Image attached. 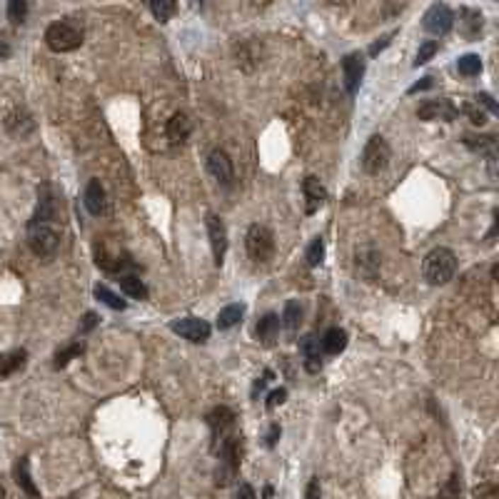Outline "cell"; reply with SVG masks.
I'll use <instances>...</instances> for the list:
<instances>
[{
	"label": "cell",
	"instance_id": "obj_1",
	"mask_svg": "<svg viewBox=\"0 0 499 499\" xmlns=\"http://www.w3.org/2000/svg\"><path fill=\"white\" fill-rule=\"evenodd\" d=\"M60 237L63 230L58 222H28V245L38 258H53L60 247Z\"/></svg>",
	"mask_w": 499,
	"mask_h": 499
},
{
	"label": "cell",
	"instance_id": "obj_2",
	"mask_svg": "<svg viewBox=\"0 0 499 499\" xmlns=\"http://www.w3.org/2000/svg\"><path fill=\"white\" fill-rule=\"evenodd\" d=\"M422 273L430 285H447L457 273V255L449 247H435L425 258Z\"/></svg>",
	"mask_w": 499,
	"mask_h": 499
},
{
	"label": "cell",
	"instance_id": "obj_3",
	"mask_svg": "<svg viewBox=\"0 0 499 499\" xmlns=\"http://www.w3.org/2000/svg\"><path fill=\"white\" fill-rule=\"evenodd\" d=\"M83 25L75 21H58L53 25H47L45 42L55 53H70L75 47L83 45Z\"/></svg>",
	"mask_w": 499,
	"mask_h": 499
},
{
	"label": "cell",
	"instance_id": "obj_4",
	"mask_svg": "<svg viewBox=\"0 0 499 499\" xmlns=\"http://www.w3.org/2000/svg\"><path fill=\"white\" fill-rule=\"evenodd\" d=\"M245 247H247V255H250V260L258 265H265L273 260L275 255V235L270 227L260 225V222H255V225L247 227V235H245Z\"/></svg>",
	"mask_w": 499,
	"mask_h": 499
},
{
	"label": "cell",
	"instance_id": "obj_5",
	"mask_svg": "<svg viewBox=\"0 0 499 499\" xmlns=\"http://www.w3.org/2000/svg\"><path fill=\"white\" fill-rule=\"evenodd\" d=\"M217 457H220V464L215 469V484L217 487H227L235 479L237 469H240V440L235 435L227 437L220 444V449H217Z\"/></svg>",
	"mask_w": 499,
	"mask_h": 499
},
{
	"label": "cell",
	"instance_id": "obj_6",
	"mask_svg": "<svg viewBox=\"0 0 499 499\" xmlns=\"http://www.w3.org/2000/svg\"><path fill=\"white\" fill-rule=\"evenodd\" d=\"M389 160H392L389 142L384 140L382 135H372V137H369L367 145H365V150H362V158H360L365 173H367V175H379L382 170H387Z\"/></svg>",
	"mask_w": 499,
	"mask_h": 499
},
{
	"label": "cell",
	"instance_id": "obj_7",
	"mask_svg": "<svg viewBox=\"0 0 499 499\" xmlns=\"http://www.w3.org/2000/svg\"><path fill=\"white\" fill-rule=\"evenodd\" d=\"M207 425H210V430H212V449H220V444L227 440V437H232L230 435V430H232V425H235V412L232 410H227V407H215V410H210L207 412Z\"/></svg>",
	"mask_w": 499,
	"mask_h": 499
},
{
	"label": "cell",
	"instance_id": "obj_8",
	"mask_svg": "<svg viewBox=\"0 0 499 499\" xmlns=\"http://www.w3.org/2000/svg\"><path fill=\"white\" fill-rule=\"evenodd\" d=\"M205 225H207V237H210L212 258H215V265L220 268L225 263V253H227V227L222 222V217L215 215V212H207Z\"/></svg>",
	"mask_w": 499,
	"mask_h": 499
},
{
	"label": "cell",
	"instance_id": "obj_9",
	"mask_svg": "<svg viewBox=\"0 0 499 499\" xmlns=\"http://www.w3.org/2000/svg\"><path fill=\"white\" fill-rule=\"evenodd\" d=\"M207 170H210V175L222 188H230V185L235 183V165H232V158L225 150H220V147H215V150L207 155Z\"/></svg>",
	"mask_w": 499,
	"mask_h": 499
},
{
	"label": "cell",
	"instance_id": "obj_10",
	"mask_svg": "<svg viewBox=\"0 0 499 499\" xmlns=\"http://www.w3.org/2000/svg\"><path fill=\"white\" fill-rule=\"evenodd\" d=\"M170 330L190 342H205L212 332L210 325L205 320H200V317H180V320H173L170 322Z\"/></svg>",
	"mask_w": 499,
	"mask_h": 499
},
{
	"label": "cell",
	"instance_id": "obj_11",
	"mask_svg": "<svg viewBox=\"0 0 499 499\" xmlns=\"http://www.w3.org/2000/svg\"><path fill=\"white\" fill-rule=\"evenodd\" d=\"M452 28H454V13L444 3H435L425 13V30H430L432 35H447Z\"/></svg>",
	"mask_w": 499,
	"mask_h": 499
},
{
	"label": "cell",
	"instance_id": "obj_12",
	"mask_svg": "<svg viewBox=\"0 0 499 499\" xmlns=\"http://www.w3.org/2000/svg\"><path fill=\"white\" fill-rule=\"evenodd\" d=\"M459 115L457 108L449 103V100H427V103H422L420 108H417V117L420 120H444V122H452L454 117Z\"/></svg>",
	"mask_w": 499,
	"mask_h": 499
},
{
	"label": "cell",
	"instance_id": "obj_13",
	"mask_svg": "<svg viewBox=\"0 0 499 499\" xmlns=\"http://www.w3.org/2000/svg\"><path fill=\"white\" fill-rule=\"evenodd\" d=\"M365 75V58L362 53H350L342 60V78H345V90L347 95H355L362 83Z\"/></svg>",
	"mask_w": 499,
	"mask_h": 499
},
{
	"label": "cell",
	"instance_id": "obj_14",
	"mask_svg": "<svg viewBox=\"0 0 499 499\" xmlns=\"http://www.w3.org/2000/svg\"><path fill=\"white\" fill-rule=\"evenodd\" d=\"M299 355H302V365L310 374H317L322 369V352H320V340L315 335H307L299 342Z\"/></svg>",
	"mask_w": 499,
	"mask_h": 499
},
{
	"label": "cell",
	"instance_id": "obj_15",
	"mask_svg": "<svg viewBox=\"0 0 499 499\" xmlns=\"http://www.w3.org/2000/svg\"><path fill=\"white\" fill-rule=\"evenodd\" d=\"M6 130L11 132V135H16V137H21V140H23V137H28L33 130H35V122H33L30 113L23 110V108H16L13 113H8Z\"/></svg>",
	"mask_w": 499,
	"mask_h": 499
},
{
	"label": "cell",
	"instance_id": "obj_16",
	"mask_svg": "<svg viewBox=\"0 0 499 499\" xmlns=\"http://www.w3.org/2000/svg\"><path fill=\"white\" fill-rule=\"evenodd\" d=\"M302 193H305V200H307V215H312V212H317L325 205L327 190H325V185L317 178H312V175L302 180Z\"/></svg>",
	"mask_w": 499,
	"mask_h": 499
},
{
	"label": "cell",
	"instance_id": "obj_17",
	"mask_svg": "<svg viewBox=\"0 0 499 499\" xmlns=\"http://www.w3.org/2000/svg\"><path fill=\"white\" fill-rule=\"evenodd\" d=\"M83 202H85V207H88L90 215L98 217V215H103V212H105L108 200H105V190H103L100 180H90L88 188H85Z\"/></svg>",
	"mask_w": 499,
	"mask_h": 499
},
{
	"label": "cell",
	"instance_id": "obj_18",
	"mask_svg": "<svg viewBox=\"0 0 499 499\" xmlns=\"http://www.w3.org/2000/svg\"><path fill=\"white\" fill-rule=\"evenodd\" d=\"M190 132H193V120H190L188 113H175V115L168 120V137H170V142H175V145L188 140Z\"/></svg>",
	"mask_w": 499,
	"mask_h": 499
},
{
	"label": "cell",
	"instance_id": "obj_19",
	"mask_svg": "<svg viewBox=\"0 0 499 499\" xmlns=\"http://www.w3.org/2000/svg\"><path fill=\"white\" fill-rule=\"evenodd\" d=\"M28 362L25 350H11V352H0V377H11L13 372L23 369Z\"/></svg>",
	"mask_w": 499,
	"mask_h": 499
},
{
	"label": "cell",
	"instance_id": "obj_20",
	"mask_svg": "<svg viewBox=\"0 0 499 499\" xmlns=\"http://www.w3.org/2000/svg\"><path fill=\"white\" fill-rule=\"evenodd\" d=\"M320 347L325 355H340L347 347V332L340 330V327H332V330H327L325 337L320 340Z\"/></svg>",
	"mask_w": 499,
	"mask_h": 499
},
{
	"label": "cell",
	"instance_id": "obj_21",
	"mask_svg": "<svg viewBox=\"0 0 499 499\" xmlns=\"http://www.w3.org/2000/svg\"><path fill=\"white\" fill-rule=\"evenodd\" d=\"M16 482L21 484V489L28 494V497H40V492H38L35 482H33L30 477V462H28V457H21L16 464Z\"/></svg>",
	"mask_w": 499,
	"mask_h": 499
},
{
	"label": "cell",
	"instance_id": "obj_22",
	"mask_svg": "<svg viewBox=\"0 0 499 499\" xmlns=\"http://www.w3.org/2000/svg\"><path fill=\"white\" fill-rule=\"evenodd\" d=\"M117 285H120V289L125 294H130L132 299H147V287L145 282H142L140 277H135V275H117Z\"/></svg>",
	"mask_w": 499,
	"mask_h": 499
},
{
	"label": "cell",
	"instance_id": "obj_23",
	"mask_svg": "<svg viewBox=\"0 0 499 499\" xmlns=\"http://www.w3.org/2000/svg\"><path fill=\"white\" fill-rule=\"evenodd\" d=\"M464 145L472 147V150H479L489 158V163H494L497 158V137L487 135V137H474V135H464Z\"/></svg>",
	"mask_w": 499,
	"mask_h": 499
},
{
	"label": "cell",
	"instance_id": "obj_24",
	"mask_svg": "<svg viewBox=\"0 0 499 499\" xmlns=\"http://www.w3.org/2000/svg\"><path fill=\"white\" fill-rule=\"evenodd\" d=\"M299 322H302V307H299L297 299H289L287 305H285V312H282V320H280V325L285 327V330L289 332V335H294L299 327Z\"/></svg>",
	"mask_w": 499,
	"mask_h": 499
},
{
	"label": "cell",
	"instance_id": "obj_25",
	"mask_svg": "<svg viewBox=\"0 0 499 499\" xmlns=\"http://www.w3.org/2000/svg\"><path fill=\"white\" fill-rule=\"evenodd\" d=\"M277 330H280V317L275 315V312H268V315L258 322V337L265 345H270V342L277 337Z\"/></svg>",
	"mask_w": 499,
	"mask_h": 499
},
{
	"label": "cell",
	"instance_id": "obj_26",
	"mask_svg": "<svg viewBox=\"0 0 499 499\" xmlns=\"http://www.w3.org/2000/svg\"><path fill=\"white\" fill-rule=\"evenodd\" d=\"M242 315H245V307L242 305H227L220 310V315H217V327L220 330H230V327L240 325Z\"/></svg>",
	"mask_w": 499,
	"mask_h": 499
},
{
	"label": "cell",
	"instance_id": "obj_27",
	"mask_svg": "<svg viewBox=\"0 0 499 499\" xmlns=\"http://www.w3.org/2000/svg\"><path fill=\"white\" fill-rule=\"evenodd\" d=\"M83 350H85V342H73V345H68V347H63V350H58V352H55V367H65V365L70 362V360L73 357H78V355H83Z\"/></svg>",
	"mask_w": 499,
	"mask_h": 499
},
{
	"label": "cell",
	"instance_id": "obj_28",
	"mask_svg": "<svg viewBox=\"0 0 499 499\" xmlns=\"http://www.w3.org/2000/svg\"><path fill=\"white\" fill-rule=\"evenodd\" d=\"M457 70L464 78H474V75L482 73V60H479V55H462L457 60Z\"/></svg>",
	"mask_w": 499,
	"mask_h": 499
},
{
	"label": "cell",
	"instance_id": "obj_29",
	"mask_svg": "<svg viewBox=\"0 0 499 499\" xmlns=\"http://www.w3.org/2000/svg\"><path fill=\"white\" fill-rule=\"evenodd\" d=\"M95 297L100 299V302H105L108 307H113V310H125V299H120L115 292H110V289L105 287V285H98L95 287Z\"/></svg>",
	"mask_w": 499,
	"mask_h": 499
},
{
	"label": "cell",
	"instance_id": "obj_30",
	"mask_svg": "<svg viewBox=\"0 0 499 499\" xmlns=\"http://www.w3.org/2000/svg\"><path fill=\"white\" fill-rule=\"evenodd\" d=\"M440 499H462V477L457 472L447 479L444 487L440 489Z\"/></svg>",
	"mask_w": 499,
	"mask_h": 499
},
{
	"label": "cell",
	"instance_id": "obj_31",
	"mask_svg": "<svg viewBox=\"0 0 499 499\" xmlns=\"http://www.w3.org/2000/svg\"><path fill=\"white\" fill-rule=\"evenodd\" d=\"M322 258H325V242H322V237H315V240L310 242V247H307V265L310 268H317V265L322 263Z\"/></svg>",
	"mask_w": 499,
	"mask_h": 499
},
{
	"label": "cell",
	"instance_id": "obj_32",
	"mask_svg": "<svg viewBox=\"0 0 499 499\" xmlns=\"http://www.w3.org/2000/svg\"><path fill=\"white\" fill-rule=\"evenodd\" d=\"M150 13H153V16L158 18L160 23H168L170 18H173V13H175V3H170V0H160V3H150Z\"/></svg>",
	"mask_w": 499,
	"mask_h": 499
},
{
	"label": "cell",
	"instance_id": "obj_33",
	"mask_svg": "<svg viewBox=\"0 0 499 499\" xmlns=\"http://www.w3.org/2000/svg\"><path fill=\"white\" fill-rule=\"evenodd\" d=\"M25 16H28L25 0H11V3H8V18H11L13 23H23Z\"/></svg>",
	"mask_w": 499,
	"mask_h": 499
},
{
	"label": "cell",
	"instance_id": "obj_34",
	"mask_svg": "<svg viewBox=\"0 0 499 499\" xmlns=\"http://www.w3.org/2000/svg\"><path fill=\"white\" fill-rule=\"evenodd\" d=\"M437 53V42L435 40H425L420 45V50H417V58H415V65L420 68V65H425V63H430L432 60V55Z\"/></svg>",
	"mask_w": 499,
	"mask_h": 499
},
{
	"label": "cell",
	"instance_id": "obj_35",
	"mask_svg": "<svg viewBox=\"0 0 499 499\" xmlns=\"http://www.w3.org/2000/svg\"><path fill=\"white\" fill-rule=\"evenodd\" d=\"M285 399H287V389H285V387L273 389V392L268 394V410H275L277 405H282Z\"/></svg>",
	"mask_w": 499,
	"mask_h": 499
},
{
	"label": "cell",
	"instance_id": "obj_36",
	"mask_svg": "<svg viewBox=\"0 0 499 499\" xmlns=\"http://www.w3.org/2000/svg\"><path fill=\"white\" fill-rule=\"evenodd\" d=\"M392 38H394V33H387V35H382L377 42H372V45H369V55H372V58H374V55H379V53H382L384 47L389 45V40H392Z\"/></svg>",
	"mask_w": 499,
	"mask_h": 499
},
{
	"label": "cell",
	"instance_id": "obj_37",
	"mask_svg": "<svg viewBox=\"0 0 499 499\" xmlns=\"http://www.w3.org/2000/svg\"><path fill=\"white\" fill-rule=\"evenodd\" d=\"M464 113H467L469 120H472L474 125H484V122H487V115H484V110H477L474 105H464Z\"/></svg>",
	"mask_w": 499,
	"mask_h": 499
},
{
	"label": "cell",
	"instance_id": "obj_38",
	"mask_svg": "<svg viewBox=\"0 0 499 499\" xmlns=\"http://www.w3.org/2000/svg\"><path fill=\"white\" fill-rule=\"evenodd\" d=\"M275 374H273V369H265V374L260 379H255V384H253V397H258L260 392H263L265 387H268V382L273 379Z\"/></svg>",
	"mask_w": 499,
	"mask_h": 499
},
{
	"label": "cell",
	"instance_id": "obj_39",
	"mask_svg": "<svg viewBox=\"0 0 499 499\" xmlns=\"http://www.w3.org/2000/svg\"><path fill=\"white\" fill-rule=\"evenodd\" d=\"M305 499H322L320 479H310V484H307V492H305Z\"/></svg>",
	"mask_w": 499,
	"mask_h": 499
},
{
	"label": "cell",
	"instance_id": "obj_40",
	"mask_svg": "<svg viewBox=\"0 0 499 499\" xmlns=\"http://www.w3.org/2000/svg\"><path fill=\"white\" fill-rule=\"evenodd\" d=\"M235 499H258V494H255V489L250 484H240L235 492Z\"/></svg>",
	"mask_w": 499,
	"mask_h": 499
},
{
	"label": "cell",
	"instance_id": "obj_41",
	"mask_svg": "<svg viewBox=\"0 0 499 499\" xmlns=\"http://www.w3.org/2000/svg\"><path fill=\"white\" fill-rule=\"evenodd\" d=\"M95 325H98V315H95V312H88V315L83 317V325H80V332H83V335H85V332H90Z\"/></svg>",
	"mask_w": 499,
	"mask_h": 499
},
{
	"label": "cell",
	"instance_id": "obj_42",
	"mask_svg": "<svg viewBox=\"0 0 499 499\" xmlns=\"http://www.w3.org/2000/svg\"><path fill=\"white\" fill-rule=\"evenodd\" d=\"M477 103H482V105L487 108L489 113H497V105H494L492 95H487V93H479V95H477Z\"/></svg>",
	"mask_w": 499,
	"mask_h": 499
},
{
	"label": "cell",
	"instance_id": "obj_43",
	"mask_svg": "<svg viewBox=\"0 0 499 499\" xmlns=\"http://www.w3.org/2000/svg\"><path fill=\"white\" fill-rule=\"evenodd\" d=\"M427 88H432V78H422L420 83H415V85H412V88L407 90V93H410V95H415V93H420V90H427Z\"/></svg>",
	"mask_w": 499,
	"mask_h": 499
},
{
	"label": "cell",
	"instance_id": "obj_44",
	"mask_svg": "<svg viewBox=\"0 0 499 499\" xmlns=\"http://www.w3.org/2000/svg\"><path fill=\"white\" fill-rule=\"evenodd\" d=\"M280 435H282V430H280V425H273V427H270V435H268V447H275V444H277Z\"/></svg>",
	"mask_w": 499,
	"mask_h": 499
},
{
	"label": "cell",
	"instance_id": "obj_45",
	"mask_svg": "<svg viewBox=\"0 0 499 499\" xmlns=\"http://www.w3.org/2000/svg\"><path fill=\"white\" fill-rule=\"evenodd\" d=\"M8 55H11V47H8L3 40H0V58H8Z\"/></svg>",
	"mask_w": 499,
	"mask_h": 499
},
{
	"label": "cell",
	"instance_id": "obj_46",
	"mask_svg": "<svg viewBox=\"0 0 499 499\" xmlns=\"http://www.w3.org/2000/svg\"><path fill=\"white\" fill-rule=\"evenodd\" d=\"M0 499H6V487L3 484H0Z\"/></svg>",
	"mask_w": 499,
	"mask_h": 499
},
{
	"label": "cell",
	"instance_id": "obj_47",
	"mask_svg": "<svg viewBox=\"0 0 499 499\" xmlns=\"http://www.w3.org/2000/svg\"><path fill=\"white\" fill-rule=\"evenodd\" d=\"M65 499H75V497H65Z\"/></svg>",
	"mask_w": 499,
	"mask_h": 499
}]
</instances>
